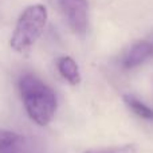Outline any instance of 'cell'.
Masks as SVG:
<instances>
[{
	"instance_id": "6da1fadb",
	"label": "cell",
	"mask_w": 153,
	"mask_h": 153,
	"mask_svg": "<svg viewBox=\"0 0 153 153\" xmlns=\"http://www.w3.org/2000/svg\"><path fill=\"white\" fill-rule=\"evenodd\" d=\"M18 85L22 102L30 120L39 126H47L58 109V98L54 89L32 73L22 75Z\"/></svg>"
},
{
	"instance_id": "7a4b0ae2",
	"label": "cell",
	"mask_w": 153,
	"mask_h": 153,
	"mask_svg": "<svg viewBox=\"0 0 153 153\" xmlns=\"http://www.w3.org/2000/svg\"><path fill=\"white\" fill-rule=\"evenodd\" d=\"M47 8L43 4L28 5L16 22L10 40L11 48L18 53L30 50L42 36L47 24Z\"/></svg>"
},
{
	"instance_id": "3957f363",
	"label": "cell",
	"mask_w": 153,
	"mask_h": 153,
	"mask_svg": "<svg viewBox=\"0 0 153 153\" xmlns=\"http://www.w3.org/2000/svg\"><path fill=\"white\" fill-rule=\"evenodd\" d=\"M58 7L65 15L70 28L76 35H85L89 26L87 0H56Z\"/></svg>"
},
{
	"instance_id": "277c9868",
	"label": "cell",
	"mask_w": 153,
	"mask_h": 153,
	"mask_svg": "<svg viewBox=\"0 0 153 153\" xmlns=\"http://www.w3.org/2000/svg\"><path fill=\"white\" fill-rule=\"evenodd\" d=\"M153 55V45L146 40L134 43L122 58V67L126 70L136 69Z\"/></svg>"
},
{
	"instance_id": "5b68a950",
	"label": "cell",
	"mask_w": 153,
	"mask_h": 153,
	"mask_svg": "<svg viewBox=\"0 0 153 153\" xmlns=\"http://www.w3.org/2000/svg\"><path fill=\"white\" fill-rule=\"evenodd\" d=\"M56 67H58L59 74L62 75V78L66 79L70 85L76 86L81 83L82 75L81 70H79L78 63L71 58V56H61L56 61Z\"/></svg>"
},
{
	"instance_id": "8992f818",
	"label": "cell",
	"mask_w": 153,
	"mask_h": 153,
	"mask_svg": "<svg viewBox=\"0 0 153 153\" xmlns=\"http://www.w3.org/2000/svg\"><path fill=\"white\" fill-rule=\"evenodd\" d=\"M24 137L18 132L0 129V153H22Z\"/></svg>"
},
{
	"instance_id": "52a82bcc",
	"label": "cell",
	"mask_w": 153,
	"mask_h": 153,
	"mask_svg": "<svg viewBox=\"0 0 153 153\" xmlns=\"http://www.w3.org/2000/svg\"><path fill=\"white\" fill-rule=\"evenodd\" d=\"M122 100H124L125 105L128 106V109L132 110L137 117H140L141 120H145V121L153 122V109L149 108L146 103H144L133 94H124Z\"/></svg>"
},
{
	"instance_id": "ba28073f",
	"label": "cell",
	"mask_w": 153,
	"mask_h": 153,
	"mask_svg": "<svg viewBox=\"0 0 153 153\" xmlns=\"http://www.w3.org/2000/svg\"><path fill=\"white\" fill-rule=\"evenodd\" d=\"M83 153H138V149L134 144H121V145L91 148L85 151Z\"/></svg>"
}]
</instances>
